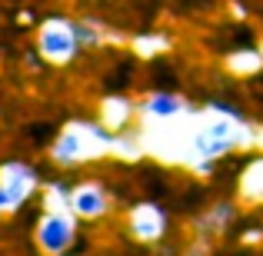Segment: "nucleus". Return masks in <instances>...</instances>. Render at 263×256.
I'll list each match as a JSON object with an SVG mask.
<instances>
[{
  "label": "nucleus",
  "mask_w": 263,
  "mask_h": 256,
  "mask_svg": "<svg viewBox=\"0 0 263 256\" xmlns=\"http://www.w3.org/2000/svg\"><path fill=\"white\" fill-rule=\"evenodd\" d=\"M77 230L80 220L73 216L70 206H47V213H40L37 226H33V243L47 256L70 253L73 243H77Z\"/></svg>",
  "instance_id": "obj_3"
},
{
  "label": "nucleus",
  "mask_w": 263,
  "mask_h": 256,
  "mask_svg": "<svg viewBox=\"0 0 263 256\" xmlns=\"http://www.w3.org/2000/svg\"><path fill=\"white\" fill-rule=\"evenodd\" d=\"M77 40H80V50H93V47H100L107 37L100 33L97 24H90V20H77Z\"/></svg>",
  "instance_id": "obj_9"
},
{
  "label": "nucleus",
  "mask_w": 263,
  "mask_h": 256,
  "mask_svg": "<svg viewBox=\"0 0 263 256\" xmlns=\"http://www.w3.org/2000/svg\"><path fill=\"white\" fill-rule=\"evenodd\" d=\"M247 130L240 120H230V116H217V120H210L203 130H197L193 133V153L203 156V160H223V156H230L233 150L243 143Z\"/></svg>",
  "instance_id": "obj_4"
},
{
  "label": "nucleus",
  "mask_w": 263,
  "mask_h": 256,
  "mask_svg": "<svg viewBox=\"0 0 263 256\" xmlns=\"http://www.w3.org/2000/svg\"><path fill=\"white\" fill-rule=\"evenodd\" d=\"M33 44H37V53L47 67H67V64H73L77 53H84L80 50V40H77V20H67L60 13L47 17L37 27Z\"/></svg>",
  "instance_id": "obj_1"
},
{
  "label": "nucleus",
  "mask_w": 263,
  "mask_h": 256,
  "mask_svg": "<svg viewBox=\"0 0 263 256\" xmlns=\"http://www.w3.org/2000/svg\"><path fill=\"white\" fill-rule=\"evenodd\" d=\"M170 226V213L160 203H140L130 210V233H134L140 243H157L163 240Z\"/></svg>",
  "instance_id": "obj_7"
},
{
  "label": "nucleus",
  "mask_w": 263,
  "mask_h": 256,
  "mask_svg": "<svg viewBox=\"0 0 263 256\" xmlns=\"http://www.w3.org/2000/svg\"><path fill=\"white\" fill-rule=\"evenodd\" d=\"M70 210H73V216H77V220L97 223V220H103L110 210H114V193H110V186L93 183V180H87V183H73V190H70Z\"/></svg>",
  "instance_id": "obj_6"
},
{
  "label": "nucleus",
  "mask_w": 263,
  "mask_h": 256,
  "mask_svg": "<svg viewBox=\"0 0 263 256\" xmlns=\"http://www.w3.org/2000/svg\"><path fill=\"white\" fill-rule=\"evenodd\" d=\"M183 107H186V100L180 93H174V90H167V87L150 90L147 100H143V113H147L150 120H174V116L183 113Z\"/></svg>",
  "instance_id": "obj_8"
},
{
  "label": "nucleus",
  "mask_w": 263,
  "mask_h": 256,
  "mask_svg": "<svg viewBox=\"0 0 263 256\" xmlns=\"http://www.w3.org/2000/svg\"><path fill=\"white\" fill-rule=\"evenodd\" d=\"M40 190V170L27 160L0 163V216L20 213Z\"/></svg>",
  "instance_id": "obj_2"
},
{
  "label": "nucleus",
  "mask_w": 263,
  "mask_h": 256,
  "mask_svg": "<svg viewBox=\"0 0 263 256\" xmlns=\"http://www.w3.org/2000/svg\"><path fill=\"white\" fill-rule=\"evenodd\" d=\"M97 140H114V136H110V130L103 133V130L87 127V123H73L70 130H64V133L50 143V156L60 167H70V163H77V160H87L90 156L87 147L97 143Z\"/></svg>",
  "instance_id": "obj_5"
}]
</instances>
